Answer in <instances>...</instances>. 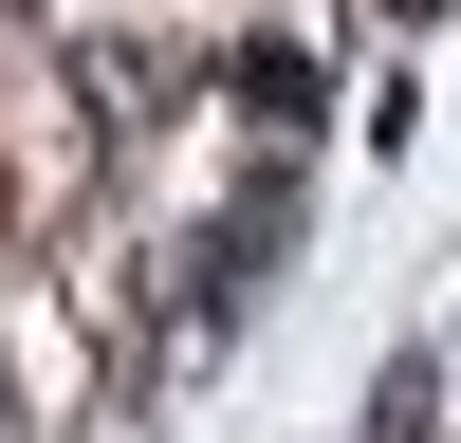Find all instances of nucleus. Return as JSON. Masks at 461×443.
<instances>
[{
  "mask_svg": "<svg viewBox=\"0 0 461 443\" xmlns=\"http://www.w3.org/2000/svg\"><path fill=\"white\" fill-rule=\"evenodd\" d=\"M369 443H443V369H425V351H406L388 388H369Z\"/></svg>",
  "mask_w": 461,
  "mask_h": 443,
  "instance_id": "obj_1",
  "label": "nucleus"
}]
</instances>
